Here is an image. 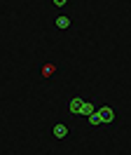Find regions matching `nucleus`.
<instances>
[{
    "label": "nucleus",
    "instance_id": "nucleus-7",
    "mask_svg": "<svg viewBox=\"0 0 131 155\" xmlns=\"http://www.w3.org/2000/svg\"><path fill=\"white\" fill-rule=\"evenodd\" d=\"M87 122H89V127H94V129H98V127H103V120H101V113L96 110L94 115L87 117Z\"/></svg>",
    "mask_w": 131,
    "mask_h": 155
},
{
    "label": "nucleus",
    "instance_id": "nucleus-3",
    "mask_svg": "<svg viewBox=\"0 0 131 155\" xmlns=\"http://www.w3.org/2000/svg\"><path fill=\"white\" fill-rule=\"evenodd\" d=\"M84 104H87V101H84L82 97H70V99H68V104H66V108H68V113H70L73 117H80V115H82Z\"/></svg>",
    "mask_w": 131,
    "mask_h": 155
},
{
    "label": "nucleus",
    "instance_id": "nucleus-4",
    "mask_svg": "<svg viewBox=\"0 0 131 155\" xmlns=\"http://www.w3.org/2000/svg\"><path fill=\"white\" fill-rule=\"evenodd\" d=\"M59 75V66H56L54 61H45L42 66H40V78H45V80H54Z\"/></svg>",
    "mask_w": 131,
    "mask_h": 155
},
{
    "label": "nucleus",
    "instance_id": "nucleus-8",
    "mask_svg": "<svg viewBox=\"0 0 131 155\" xmlns=\"http://www.w3.org/2000/svg\"><path fill=\"white\" fill-rule=\"evenodd\" d=\"M68 2H70V0H52V5H54L56 10H63V7L68 5Z\"/></svg>",
    "mask_w": 131,
    "mask_h": 155
},
{
    "label": "nucleus",
    "instance_id": "nucleus-6",
    "mask_svg": "<svg viewBox=\"0 0 131 155\" xmlns=\"http://www.w3.org/2000/svg\"><path fill=\"white\" fill-rule=\"evenodd\" d=\"M96 110H98L96 101H87V104H84V108H82V115H80V117H89V115H94Z\"/></svg>",
    "mask_w": 131,
    "mask_h": 155
},
{
    "label": "nucleus",
    "instance_id": "nucleus-1",
    "mask_svg": "<svg viewBox=\"0 0 131 155\" xmlns=\"http://www.w3.org/2000/svg\"><path fill=\"white\" fill-rule=\"evenodd\" d=\"M98 113H101V120H103L105 129H115L120 125V108L110 106V104H103V106H98Z\"/></svg>",
    "mask_w": 131,
    "mask_h": 155
},
{
    "label": "nucleus",
    "instance_id": "nucleus-5",
    "mask_svg": "<svg viewBox=\"0 0 131 155\" xmlns=\"http://www.w3.org/2000/svg\"><path fill=\"white\" fill-rule=\"evenodd\" d=\"M54 26L59 31H66V28H70L73 26V17L70 14H56V19H54Z\"/></svg>",
    "mask_w": 131,
    "mask_h": 155
},
{
    "label": "nucleus",
    "instance_id": "nucleus-2",
    "mask_svg": "<svg viewBox=\"0 0 131 155\" xmlns=\"http://www.w3.org/2000/svg\"><path fill=\"white\" fill-rule=\"evenodd\" d=\"M68 134H70V122H68V120H56V122H52V127H49V136H52V139L63 141V139H68Z\"/></svg>",
    "mask_w": 131,
    "mask_h": 155
}]
</instances>
